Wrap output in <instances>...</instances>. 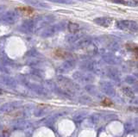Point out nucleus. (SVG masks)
I'll return each mask as SVG.
<instances>
[{"label":"nucleus","instance_id":"f8f14e48","mask_svg":"<svg viewBox=\"0 0 138 137\" xmlns=\"http://www.w3.org/2000/svg\"><path fill=\"white\" fill-rule=\"evenodd\" d=\"M102 104L104 105V106H111L113 104H112V102L110 101L109 98H105V99L103 100Z\"/></svg>","mask_w":138,"mask_h":137},{"label":"nucleus","instance_id":"9d476101","mask_svg":"<svg viewBox=\"0 0 138 137\" xmlns=\"http://www.w3.org/2000/svg\"><path fill=\"white\" fill-rule=\"evenodd\" d=\"M117 29H121V30H127V26H126V20H122L117 23Z\"/></svg>","mask_w":138,"mask_h":137},{"label":"nucleus","instance_id":"39448f33","mask_svg":"<svg viewBox=\"0 0 138 137\" xmlns=\"http://www.w3.org/2000/svg\"><path fill=\"white\" fill-rule=\"evenodd\" d=\"M36 22L32 21V20H28V21L24 22L22 28H23V29H24L25 32H31V31H33V29H34V28H36Z\"/></svg>","mask_w":138,"mask_h":137},{"label":"nucleus","instance_id":"4468645a","mask_svg":"<svg viewBox=\"0 0 138 137\" xmlns=\"http://www.w3.org/2000/svg\"><path fill=\"white\" fill-rule=\"evenodd\" d=\"M113 3L116 4H124V5H127V1L125 0H111Z\"/></svg>","mask_w":138,"mask_h":137},{"label":"nucleus","instance_id":"f03ea898","mask_svg":"<svg viewBox=\"0 0 138 137\" xmlns=\"http://www.w3.org/2000/svg\"><path fill=\"white\" fill-rule=\"evenodd\" d=\"M93 22H94L96 24H98V25L107 28V27H109L112 24L113 18L107 17V16H102V17L95 18L94 20H93Z\"/></svg>","mask_w":138,"mask_h":137},{"label":"nucleus","instance_id":"2eb2a0df","mask_svg":"<svg viewBox=\"0 0 138 137\" xmlns=\"http://www.w3.org/2000/svg\"><path fill=\"white\" fill-rule=\"evenodd\" d=\"M135 1H136V3L138 4V0H135Z\"/></svg>","mask_w":138,"mask_h":137},{"label":"nucleus","instance_id":"f257e3e1","mask_svg":"<svg viewBox=\"0 0 138 137\" xmlns=\"http://www.w3.org/2000/svg\"><path fill=\"white\" fill-rule=\"evenodd\" d=\"M63 29H65V23H58L57 25L48 27L46 29H44L42 32H41V35L42 37H50V36H53L55 34L57 33L58 31L62 30Z\"/></svg>","mask_w":138,"mask_h":137},{"label":"nucleus","instance_id":"423d86ee","mask_svg":"<svg viewBox=\"0 0 138 137\" xmlns=\"http://www.w3.org/2000/svg\"><path fill=\"white\" fill-rule=\"evenodd\" d=\"M92 40L91 37H85V38H83L81 41H79L78 44H77V47L78 48H85L92 43Z\"/></svg>","mask_w":138,"mask_h":137},{"label":"nucleus","instance_id":"1a4fd4ad","mask_svg":"<svg viewBox=\"0 0 138 137\" xmlns=\"http://www.w3.org/2000/svg\"><path fill=\"white\" fill-rule=\"evenodd\" d=\"M67 29L72 34H75V33H77L79 31V29H80V26H79L78 23H69L68 25H67Z\"/></svg>","mask_w":138,"mask_h":137},{"label":"nucleus","instance_id":"9b49d317","mask_svg":"<svg viewBox=\"0 0 138 137\" xmlns=\"http://www.w3.org/2000/svg\"><path fill=\"white\" fill-rule=\"evenodd\" d=\"M49 2H53V3H58V4H73L70 0H48Z\"/></svg>","mask_w":138,"mask_h":137},{"label":"nucleus","instance_id":"6e6552de","mask_svg":"<svg viewBox=\"0 0 138 137\" xmlns=\"http://www.w3.org/2000/svg\"><path fill=\"white\" fill-rule=\"evenodd\" d=\"M128 30L132 32H137L138 31V23L135 21L128 20Z\"/></svg>","mask_w":138,"mask_h":137},{"label":"nucleus","instance_id":"7ed1b4c3","mask_svg":"<svg viewBox=\"0 0 138 137\" xmlns=\"http://www.w3.org/2000/svg\"><path fill=\"white\" fill-rule=\"evenodd\" d=\"M26 4H30L32 6L37 7V8H41V9H48L49 8V5L45 2L40 1V0H23Z\"/></svg>","mask_w":138,"mask_h":137},{"label":"nucleus","instance_id":"0eeeda50","mask_svg":"<svg viewBox=\"0 0 138 137\" xmlns=\"http://www.w3.org/2000/svg\"><path fill=\"white\" fill-rule=\"evenodd\" d=\"M81 37H82V35H81L80 34L75 33V34H72V35H66V40L69 43H73V42H75V41H77L79 39H80Z\"/></svg>","mask_w":138,"mask_h":137},{"label":"nucleus","instance_id":"20e7f679","mask_svg":"<svg viewBox=\"0 0 138 137\" xmlns=\"http://www.w3.org/2000/svg\"><path fill=\"white\" fill-rule=\"evenodd\" d=\"M17 15L15 11H8L3 16L2 20L7 23H14L16 20Z\"/></svg>","mask_w":138,"mask_h":137},{"label":"nucleus","instance_id":"ddd939ff","mask_svg":"<svg viewBox=\"0 0 138 137\" xmlns=\"http://www.w3.org/2000/svg\"><path fill=\"white\" fill-rule=\"evenodd\" d=\"M131 50H132V51H134L135 56L138 59V46H137V45H135V44H133Z\"/></svg>","mask_w":138,"mask_h":137}]
</instances>
